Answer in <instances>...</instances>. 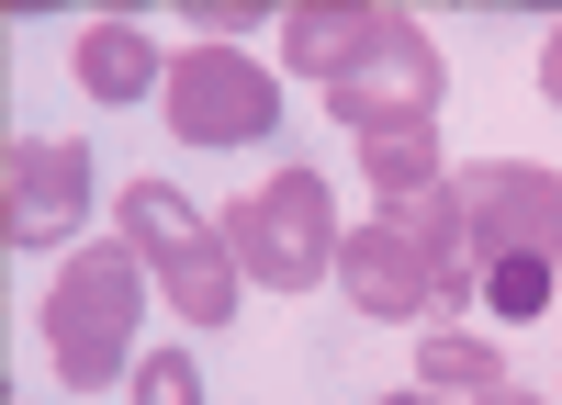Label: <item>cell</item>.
<instances>
[{
	"label": "cell",
	"mask_w": 562,
	"mask_h": 405,
	"mask_svg": "<svg viewBox=\"0 0 562 405\" xmlns=\"http://www.w3.org/2000/svg\"><path fill=\"white\" fill-rule=\"evenodd\" d=\"M135 405H203L192 360H180V349H147V360H135Z\"/></svg>",
	"instance_id": "cell-14"
},
{
	"label": "cell",
	"mask_w": 562,
	"mask_h": 405,
	"mask_svg": "<svg viewBox=\"0 0 562 405\" xmlns=\"http://www.w3.org/2000/svg\"><path fill=\"white\" fill-rule=\"evenodd\" d=\"M360 169H371V192L383 203H405V192H439V124H371L360 135Z\"/></svg>",
	"instance_id": "cell-12"
},
{
	"label": "cell",
	"mask_w": 562,
	"mask_h": 405,
	"mask_svg": "<svg viewBox=\"0 0 562 405\" xmlns=\"http://www.w3.org/2000/svg\"><path fill=\"white\" fill-rule=\"evenodd\" d=\"M68 68H79V90H90V102H147V90H169L158 45L135 34V23H90V34L68 45Z\"/></svg>",
	"instance_id": "cell-10"
},
{
	"label": "cell",
	"mask_w": 562,
	"mask_h": 405,
	"mask_svg": "<svg viewBox=\"0 0 562 405\" xmlns=\"http://www.w3.org/2000/svg\"><path fill=\"white\" fill-rule=\"evenodd\" d=\"M214 225H225V248H237V270L270 282V293H315L326 270H338V237H349L315 169H281V180H259V192H237Z\"/></svg>",
	"instance_id": "cell-2"
},
{
	"label": "cell",
	"mask_w": 562,
	"mask_h": 405,
	"mask_svg": "<svg viewBox=\"0 0 562 405\" xmlns=\"http://www.w3.org/2000/svg\"><path fill=\"white\" fill-rule=\"evenodd\" d=\"M371 23H383V12H360V0H304V12H281V57H293V79H326V90H338V79L360 68Z\"/></svg>",
	"instance_id": "cell-9"
},
{
	"label": "cell",
	"mask_w": 562,
	"mask_h": 405,
	"mask_svg": "<svg viewBox=\"0 0 562 405\" xmlns=\"http://www.w3.org/2000/svg\"><path fill=\"white\" fill-rule=\"evenodd\" d=\"M551 293H562V259H529V248H506V259L484 270V304L506 315V327H529V315H551Z\"/></svg>",
	"instance_id": "cell-13"
},
{
	"label": "cell",
	"mask_w": 562,
	"mask_h": 405,
	"mask_svg": "<svg viewBox=\"0 0 562 405\" xmlns=\"http://www.w3.org/2000/svg\"><path fill=\"white\" fill-rule=\"evenodd\" d=\"M90 225V147L79 135H12V169H0V237L12 248H57Z\"/></svg>",
	"instance_id": "cell-7"
},
{
	"label": "cell",
	"mask_w": 562,
	"mask_h": 405,
	"mask_svg": "<svg viewBox=\"0 0 562 405\" xmlns=\"http://www.w3.org/2000/svg\"><path fill=\"white\" fill-rule=\"evenodd\" d=\"M416 394H450V405H484V394H506V360H495V338L428 327V349H416Z\"/></svg>",
	"instance_id": "cell-11"
},
{
	"label": "cell",
	"mask_w": 562,
	"mask_h": 405,
	"mask_svg": "<svg viewBox=\"0 0 562 405\" xmlns=\"http://www.w3.org/2000/svg\"><path fill=\"white\" fill-rule=\"evenodd\" d=\"M113 214H124V248L169 282V315H192V327H225V315H237L248 270H237V248H225V225H203L169 180H124Z\"/></svg>",
	"instance_id": "cell-3"
},
{
	"label": "cell",
	"mask_w": 562,
	"mask_h": 405,
	"mask_svg": "<svg viewBox=\"0 0 562 405\" xmlns=\"http://www.w3.org/2000/svg\"><path fill=\"white\" fill-rule=\"evenodd\" d=\"M326 113H338L349 135H371V124H428V113H439V45H428V23H416V12H383L371 45H360V68L326 90Z\"/></svg>",
	"instance_id": "cell-6"
},
{
	"label": "cell",
	"mask_w": 562,
	"mask_h": 405,
	"mask_svg": "<svg viewBox=\"0 0 562 405\" xmlns=\"http://www.w3.org/2000/svg\"><path fill=\"white\" fill-rule=\"evenodd\" d=\"M192 23H203V34H248L259 12H248V0H192Z\"/></svg>",
	"instance_id": "cell-15"
},
{
	"label": "cell",
	"mask_w": 562,
	"mask_h": 405,
	"mask_svg": "<svg viewBox=\"0 0 562 405\" xmlns=\"http://www.w3.org/2000/svg\"><path fill=\"white\" fill-rule=\"evenodd\" d=\"M281 124V79L237 45H180L169 57V135L180 147H259Z\"/></svg>",
	"instance_id": "cell-4"
},
{
	"label": "cell",
	"mask_w": 562,
	"mask_h": 405,
	"mask_svg": "<svg viewBox=\"0 0 562 405\" xmlns=\"http://www.w3.org/2000/svg\"><path fill=\"white\" fill-rule=\"evenodd\" d=\"M405 405H450V394H405Z\"/></svg>",
	"instance_id": "cell-17"
},
{
	"label": "cell",
	"mask_w": 562,
	"mask_h": 405,
	"mask_svg": "<svg viewBox=\"0 0 562 405\" xmlns=\"http://www.w3.org/2000/svg\"><path fill=\"white\" fill-rule=\"evenodd\" d=\"M540 90H551V102H562V23L540 34Z\"/></svg>",
	"instance_id": "cell-16"
},
{
	"label": "cell",
	"mask_w": 562,
	"mask_h": 405,
	"mask_svg": "<svg viewBox=\"0 0 562 405\" xmlns=\"http://www.w3.org/2000/svg\"><path fill=\"white\" fill-rule=\"evenodd\" d=\"M135 304H147V259L124 237L113 248H79L57 270V293H45V360H57V383H113L135 360Z\"/></svg>",
	"instance_id": "cell-1"
},
{
	"label": "cell",
	"mask_w": 562,
	"mask_h": 405,
	"mask_svg": "<svg viewBox=\"0 0 562 405\" xmlns=\"http://www.w3.org/2000/svg\"><path fill=\"white\" fill-rule=\"evenodd\" d=\"M394 405H405V394H394Z\"/></svg>",
	"instance_id": "cell-18"
},
{
	"label": "cell",
	"mask_w": 562,
	"mask_h": 405,
	"mask_svg": "<svg viewBox=\"0 0 562 405\" xmlns=\"http://www.w3.org/2000/svg\"><path fill=\"white\" fill-rule=\"evenodd\" d=\"M461 203V248H473V270H495L506 248L529 259H562V180L551 169H518V158H473L450 180Z\"/></svg>",
	"instance_id": "cell-5"
},
{
	"label": "cell",
	"mask_w": 562,
	"mask_h": 405,
	"mask_svg": "<svg viewBox=\"0 0 562 405\" xmlns=\"http://www.w3.org/2000/svg\"><path fill=\"white\" fill-rule=\"evenodd\" d=\"M338 282H349L360 315L405 327V315H428V304H439V259L416 248L394 214H371V225H349V237H338Z\"/></svg>",
	"instance_id": "cell-8"
}]
</instances>
